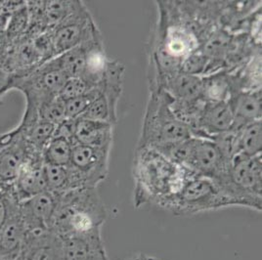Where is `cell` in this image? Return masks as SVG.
Masks as SVG:
<instances>
[{"instance_id":"obj_19","label":"cell","mask_w":262,"mask_h":260,"mask_svg":"<svg viewBox=\"0 0 262 260\" xmlns=\"http://www.w3.org/2000/svg\"><path fill=\"white\" fill-rule=\"evenodd\" d=\"M81 5L79 1H45L44 21L48 31L55 29L77 11Z\"/></svg>"},{"instance_id":"obj_28","label":"cell","mask_w":262,"mask_h":260,"mask_svg":"<svg viewBox=\"0 0 262 260\" xmlns=\"http://www.w3.org/2000/svg\"><path fill=\"white\" fill-rule=\"evenodd\" d=\"M230 37L226 33H215L212 34L208 44L205 45L203 54L207 58H219L223 56L229 47Z\"/></svg>"},{"instance_id":"obj_8","label":"cell","mask_w":262,"mask_h":260,"mask_svg":"<svg viewBox=\"0 0 262 260\" xmlns=\"http://www.w3.org/2000/svg\"><path fill=\"white\" fill-rule=\"evenodd\" d=\"M58 198L49 191L25 200L19 204V211L27 231L50 229Z\"/></svg>"},{"instance_id":"obj_3","label":"cell","mask_w":262,"mask_h":260,"mask_svg":"<svg viewBox=\"0 0 262 260\" xmlns=\"http://www.w3.org/2000/svg\"><path fill=\"white\" fill-rule=\"evenodd\" d=\"M192 137L191 128L175 117L168 104L153 98L147 114L142 143L139 148H150L165 155L176 145Z\"/></svg>"},{"instance_id":"obj_17","label":"cell","mask_w":262,"mask_h":260,"mask_svg":"<svg viewBox=\"0 0 262 260\" xmlns=\"http://www.w3.org/2000/svg\"><path fill=\"white\" fill-rule=\"evenodd\" d=\"M168 86L176 102L192 104L203 99L204 83L199 76L180 73L169 80Z\"/></svg>"},{"instance_id":"obj_30","label":"cell","mask_w":262,"mask_h":260,"mask_svg":"<svg viewBox=\"0 0 262 260\" xmlns=\"http://www.w3.org/2000/svg\"><path fill=\"white\" fill-rule=\"evenodd\" d=\"M12 78L13 75L0 66V105L2 104L3 96L11 90Z\"/></svg>"},{"instance_id":"obj_4","label":"cell","mask_w":262,"mask_h":260,"mask_svg":"<svg viewBox=\"0 0 262 260\" xmlns=\"http://www.w3.org/2000/svg\"><path fill=\"white\" fill-rule=\"evenodd\" d=\"M233 206L232 200L215 181L195 174L166 209L184 215Z\"/></svg>"},{"instance_id":"obj_1","label":"cell","mask_w":262,"mask_h":260,"mask_svg":"<svg viewBox=\"0 0 262 260\" xmlns=\"http://www.w3.org/2000/svg\"><path fill=\"white\" fill-rule=\"evenodd\" d=\"M195 174L150 148H139L134 162L135 206L153 203L167 208Z\"/></svg>"},{"instance_id":"obj_6","label":"cell","mask_w":262,"mask_h":260,"mask_svg":"<svg viewBox=\"0 0 262 260\" xmlns=\"http://www.w3.org/2000/svg\"><path fill=\"white\" fill-rule=\"evenodd\" d=\"M50 32L55 57L97 38L94 25L82 3L77 11Z\"/></svg>"},{"instance_id":"obj_16","label":"cell","mask_w":262,"mask_h":260,"mask_svg":"<svg viewBox=\"0 0 262 260\" xmlns=\"http://www.w3.org/2000/svg\"><path fill=\"white\" fill-rule=\"evenodd\" d=\"M91 41H88L86 44H81L69 51H66L63 54L55 57L46 63L56 70L63 72L69 78L70 77L84 78L85 73H86V52H88V44Z\"/></svg>"},{"instance_id":"obj_15","label":"cell","mask_w":262,"mask_h":260,"mask_svg":"<svg viewBox=\"0 0 262 260\" xmlns=\"http://www.w3.org/2000/svg\"><path fill=\"white\" fill-rule=\"evenodd\" d=\"M228 105L234 117L233 128H241L251 122L260 120L261 97L259 93H238L236 96H232Z\"/></svg>"},{"instance_id":"obj_7","label":"cell","mask_w":262,"mask_h":260,"mask_svg":"<svg viewBox=\"0 0 262 260\" xmlns=\"http://www.w3.org/2000/svg\"><path fill=\"white\" fill-rule=\"evenodd\" d=\"M20 260H64L63 240L51 229L27 231Z\"/></svg>"},{"instance_id":"obj_11","label":"cell","mask_w":262,"mask_h":260,"mask_svg":"<svg viewBox=\"0 0 262 260\" xmlns=\"http://www.w3.org/2000/svg\"><path fill=\"white\" fill-rule=\"evenodd\" d=\"M198 127L205 139L211 140L219 134L227 132L234 126V117L228 103L206 102L198 119Z\"/></svg>"},{"instance_id":"obj_5","label":"cell","mask_w":262,"mask_h":260,"mask_svg":"<svg viewBox=\"0 0 262 260\" xmlns=\"http://www.w3.org/2000/svg\"><path fill=\"white\" fill-rule=\"evenodd\" d=\"M110 150L73 144L71 162L67 166L70 174L71 191L97 188L108 174Z\"/></svg>"},{"instance_id":"obj_10","label":"cell","mask_w":262,"mask_h":260,"mask_svg":"<svg viewBox=\"0 0 262 260\" xmlns=\"http://www.w3.org/2000/svg\"><path fill=\"white\" fill-rule=\"evenodd\" d=\"M61 238L64 260H109L101 230Z\"/></svg>"},{"instance_id":"obj_31","label":"cell","mask_w":262,"mask_h":260,"mask_svg":"<svg viewBox=\"0 0 262 260\" xmlns=\"http://www.w3.org/2000/svg\"><path fill=\"white\" fill-rule=\"evenodd\" d=\"M15 134H16V128L10 130L6 133L0 134V150H2L4 147H6L13 140Z\"/></svg>"},{"instance_id":"obj_22","label":"cell","mask_w":262,"mask_h":260,"mask_svg":"<svg viewBox=\"0 0 262 260\" xmlns=\"http://www.w3.org/2000/svg\"><path fill=\"white\" fill-rule=\"evenodd\" d=\"M103 89H104V78L96 86L89 90L88 93L65 101L67 119H78L86 111L89 105L103 92Z\"/></svg>"},{"instance_id":"obj_14","label":"cell","mask_w":262,"mask_h":260,"mask_svg":"<svg viewBox=\"0 0 262 260\" xmlns=\"http://www.w3.org/2000/svg\"><path fill=\"white\" fill-rule=\"evenodd\" d=\"M112 133V123L77 119L73 144L78 143L92 148L110 150L113 137Z\"/></svg>"},{"instance_id":"obj_27","label":"cell","mask_w":262,"mask_h":260,"mask_svg":"<svg viewBox=\"0 0 262 260\" xmlns=\"http://www.w3.org/2000/svg\"><path fill=\"white\" fill-rule=\"evenodd\" d=\"M97 84H93L82 77H70L67 79L59 96L67 101L88 93Z\"/></svg>"},{"instance_id":"obj_32","label":"cell","mask_w":262,"mask_h":260,"mask_svg":"<svg viewBox=\"0 0 262 260\" xmlns=\"http://www.w3.org/2000/svg\"><path fill=\"white\" fill-rule=\"evenodd\" d=\"M126 260H161L155 256L152 255H148V254H145V253H137L133 256H131L130 258Z\"/></svg>"},{"instance_id":"obj_25","label":"cell","mask_w":262,"mask_h":260,"mask_svg":"<svg viewBox=\"0 0 262 260\" xmlns=\"http://www.w3.org/2000/svg\"><path fill=\"white\" fill-rule=\"evenodd\" d=\"M39 119L57 126L67 119L66 102L60 96L51 99L38 110Z\"/></svg>"},{"instance_id":"obj_12","label":"cell","mask_w":262,"mask_h":260,"mask_svg":"<svg viewBox=\"0 0 262 260\" xmlns=\"http://www.w3.org/2000/svg\"><path fill=\"white\" fill-rule=\"evenodd\" d=\"M16 128V134L6 147L0 150V182L11 183L18 174L25 161L32 155L40 154L33 151L18 129Z\"/></svg>"},{"instance_id":"obj_23","label":"cell","mask_w":262,"mask_h":260,"mask_svg":"<svg viewBox=\"0 0 262 260\" xmlns=\"http://www.w3.org/2000/svg\"><path fill=\"white\" fill-rule=\"evenodd\" d=\"M30 27V17L27 7V1L21 7L12 12L7 26V38L9 44L15 42L22 38Z\"/></svg>"},{"instance_id":"obj_2","label":"cell","mask_w":262,"mask_h":260,"mask_svg":"<svg viewBox=\"0 0 262 260\" xmlns=\"http://www.w3.org/2000/svg\"><path fill=\"white\" fill-rule=\"evenodd\" d=\"M58 202L50 229L60 237L99 231L106 220V209L96 188L69 191Z\"/></svg>"},{"instance_id":"obj_24","label":"cell","mask_w":262,"mask_h":260,"mask_svg":"<svg viewBox=\"0 0 262 260\" xmlns=\"http://www.w3.org/2000/svg\"><path fill=\"white\" fill-rule=\"evenodd\" d=\"M203 98L207 102H225L230 93V84L223 75L208 77L203 80Z\"/></svg>"},{"instance_id":"obj_20","label":"cell","mask_w":262,"mask_h":260,"mask_svg":"<svg viewBox=\"0 0 262 260\" xmlns=\"http://www.w3.org/2000/svg\"><path fill=\"white\" fill-rule=\"evenodd\" d=\"M73 150L72 141L61 136H53L42 151L44 163L68 166Z\"/></svg>"},{"instance_id":"obj_13","label":"cell","mask_w":262,"mask_h":260,"mask_svg":"<svg viewBox=\"0 0 262 260\" xmlns=\"http://www.w3.org/2000/svg\"><path fill=\"white\" fill-rule=\"evenodd\" d=\"M26 232L18 206L0 231V259H19Z\"/></svg>"},{"instance_id":"obj_18","label":"cell","mask_w":262,"mask_h":260,"mask_svg":"<svg viewBox=\"0 0 262 260\" xmlns=\"http://www.w3.org/2000/svg\"><path fill=\"white\" fill-rule=\"evenodd\" d=\"M239 154L247 157L261 155V120L251 122L239 129L237 155Z\"/></svg>"},{"instance_id":"obj_26","label":"cell","mask_w":262,"mask_h":260,"mask_svg":"<svg viewBox=\"0 0 262 260\" xmlns=\"http://www.w3.org/2000/svg\"><path fill=\"white\" fill-rule=\"evenodd\" d=\"M19 204L12 182H0V231L12 212L18 208Z\"/></svg>"},{"instance_id":"obj_29","label":"cell","mask_w":262,"mask_h":260,"mask_svg":"<svg viewBox=\"0 0 262 260\" xmlns=\"http://www.w3.org/2000/svg\"><path fill=\"white\" fill-rule=\"evenodd\" d=\"M208 60L203 53H193L187 57L181 64V73L196 76L206 70Z\"/></svg>"},{"instance_id":"obj_21","label":"cell","mask_w":262,"mask_h":260,"mask_svg":"<svg viewBox=\"0 0 262 260\" xmlns=\"http://www.w3.org/2000/svg\"><path fill=\"white\" fill-rule=\"evenodd\" d=\"M43 174L47 191L51 192L56 197L63 195L71 190L70 174L67 166L44 163Z\"/></svg>"},{"instance_id":"obj_9","label":"cell","mask_w":262,"mask_h":260,"mask_svg":"<svg viewBox=\"0 0 262 260\" xmlns=\"http://www.w3.org/2000/svg\"><path fill=\"white\" fill-rule=\"evenodd\" d=\"M43 164L42 155L34 154L30 156L19 168L12 184L20 203L47 190Z\"/></svg>"}]
</instances>
